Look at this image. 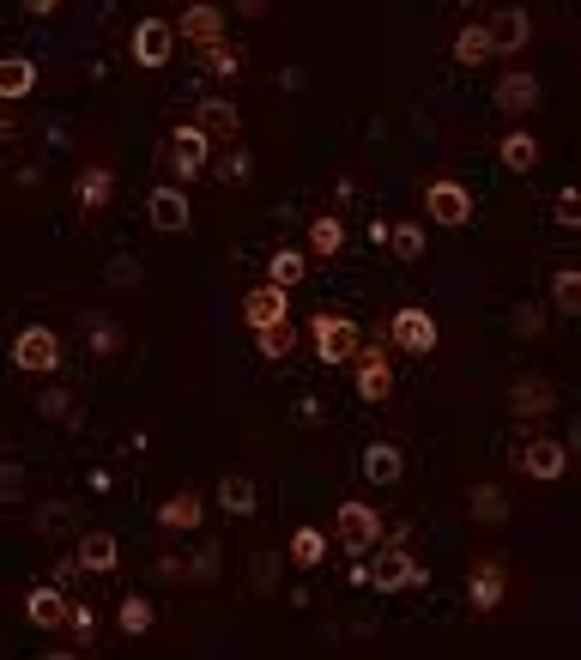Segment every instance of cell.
I'll use <instances>...</instances> for the list:
<instances>
[{"label":"cell","mask_w":581,"mask_h":660,"mask_svg":"<svg viewBox=\"0 0 581 660\" xmlns=\"http://www.w3.org/2000/svg\"><path fill=\"white\" fill-rule=\"evenodd\" d=\"M309 340H315L321 364H352V358L364 352V328H357L352 316H333V309H321V316L309 321Z\"/></svg>","instance_id":"cell-1"},{"label":"cell","mask_w":581,"mask_h":660,"mask_svg":"<svg viewBox=\"0 0 581 660\" xmlns=\"http://www.w3.org/2000/svg\"><path fill=\"white\" fill-rule=\"evenodd\" d=\"M370 588L382 594H412V588H430V569L412 564L406 546H382L376 539V564H370Z\"/></svg>","instance_id":"cell-2"},{"label":"cell","mask_w":581,"mask_h":660,"mask_svg":"<svg viewBox=\"0 0 581 660\" xmlns=\"http://www.w3.org/2000/svg\"><path fill=\"white\" fill-rule=\"evenodd\" d=\"M12 370H24V377H55L61 370V333L43 328V321L19 328V340H12Z\"/></svg>","instance_id":"cell-3"},{"label":"cell","mask_w":581,"mask_h":660,"mask_svg":"<svg viewBox=\"0 0 581 660\" xmlns=\"http://www.w3.org/2000/svg\"><path fill=\"white\" fill-rule=\"evenodd\" d=\"M146 225L164 230V237H183V230L194 225V194L188 183H158L146 194Z\"/></svg>","instance_id":"cell-4"},{"label":"cell","mask_w":581,"mask_h":660,"mask_svg":"<svg viewBox=\"0 0 581 660\" xmlns=\"http://www.w3.org/2000/svg\"><path fill=\"white\" fill-rule=\"evenodd\" d=\"M387 346H394V352H412V358L436 352V316L418 309V303L394 309V316H387Z\"/></svg>","instance_id":"cell-5"},{"label":"cell","mask_w":581,"mask_h":660,"mask_svg":"<svg viewBox=\"0 0 581 660\" xmlns=\"http://www.w3.org/2000/svg\"><path fill=\"white\" fill-rule=\"evenodd\" d=\"M352 370H357V400H364V406H387V400H394V364H387V333H382V346H364V352L352 358Z\"/></svg>","instance_id":"cell-6"},{"label":"cell","mask_w":581,"mask_h":660,"mask_svg":"<svg viewBox=\"0 0 581 660\" xmlns=\"http://www.w3.org/2000/svg\"><path fill=\"white\" fill-rule=\"evenodd\" d=\"M333 539H340V551H352V558H364V551H376L382 539V515L370 509V503H340V522H333Z\"/></svg>","instance_id":"cell-7"},{"label":"cell","mask_w":581,"mask_h":660,"mask_svg":"<svg viewBox=\"0 0 581 660\" xmlns=\"http://www.w3.org/2000/svg\"><path fill=\"white\" fill-rule=\"evenodd\" d=\"M424 218H436V225H448V230L473 225V188L455 183V176H436V183L424 188Z\"/></svg>","instance_id":"cell-8"},{"label":"cell","mask_w":581,"mask_h":660,"mask_svg":"<svg viewBox=\"0 0 581 660\" xmlns=\"http://www.w3.org/2000/svg\"><path fill=\"white\" fill-rule=\"evenodd\" d=\"M127 49H134V61L146 73H158V68H170V49H176V24L170 19H158V12H146V19L134 24V37H127Z\"/></svg>","instance_id":"cell-9"},{"label":"cell","mask_w":581,"mask_h":660,"mask_svg":"<svg viewBox=\"0 0 581 660\" xmlns=\"http://www.w3.org/2000/svg\"><path fill=\"white\" fill-rule=\"evenodd\" d=\"M515 467L527 478H539V485H558L563 473H570V443H558V436H533L527 448H515Z\"/></svg>","instance_id":"cell-10"},{"label":"cell","mask_w":581,"mask_h":660,"mask_svg":"<svg viewBox=\"0 0 581 660\" xmlns=\"http://www.w3.org/2000/svg\"><path fill=\"white\" fill-rule=\"evenodd\" d=\"M485 31H490V55H521V49L533 43V12L497 7V12H485Z\"/></svg>","instance_id":"cell-11"},{"label":"cell","mask_w":581,"mask_h":660,"mask_svg":"<svg viewBox=\"0 0 581 660\" xmlns=\"http://www.w3.org/2000/svg\"><path fill=\"white\" fill-rule=\"evenodd\" d=\"M273 321H291V291L273 279H261L255 291H242V328H273Z\"/></svg>","instance_id":"cell-12"},{"label":"cell","mask_w":581,"mask_h":660,"mask_svg":"<svg viewBox=\"0 0 581 660\" xmlns=\"http://www.w3.org/2000/svg\"><path fill=\"white\" fill-rule=\"evenodd\" d=\"M490 103H497V115H509V122H521L527 110H539V80L527 68H509L497 85H490Z\"/></svg>","instance_id":"cell-13"},{"label":"cell","mask_w":581,"mask_h":660,"mask_svg":"<svg viewBox=\"0 0 581 660\" xmlns=\"http://www.w3.org/2000/svg\"><path fill=\"white\" fill-rule=\"evenodd\" d=\"M364 478L376 491H394L400 478H406V448L387 443V436H376V443H364Z\"/></svg>","instance_id":"cell-14"},{"label":"cell","mask_w":581,"mask_h":660,"mask_svg":"<svg viewBox=\"0 0 581 660\" xmlns=\"http://www.w3.org/2000/svg\"><path fill=\"white\" fill-rule=\"evenodd\" d=\"M68 588H61V581H43V588H31L24 594V618H31L37 630H61L68 625Z\"/></svg>","instance_id":"cell-15"},{"label":"cell","mask_w":581,"mask_h":660,"mask_svg":"<svg viewBox=\"0 0 581 660\" xmlns=\"http://www.w3.org/2000/svg\"><path fill=\"white\" fill-rule=\"evenodd\" d=\"M502 594H509V569H502L497 558L473 569V581H467V606H473L479 618H490V612H497V606H502Z\"/></svg>","instance_id":"cell-16"},{"label":"cell","mask_w":581,"mask_h":660,"mask_svg":"<svg viewBox=\"0 0 581 660\" xmlns=\"http://www.w3.org/2000/svg\"><path fill=\"white\" fill-rule=\"evenodd\" d=\"M539 158H546V152H539V140L527 134V127H509V134L497 140V164H502L509 176H533Z\"/></svg>","instance_id":"cell-17"},{"label":"cell","mask_w":581,"mask_h":660,"mask_svg":"<svg viewBox=\"0 0 581 660\" xmlns=\"http://www.w3.org/2000/svg\"><path fill=\"white\" fill-rule=\"evenodd\" d=\"M73 200H80V213H103V206L115 200V171L110 164H85L80 176H73Z\"/></svg>","instance_id":"cell-18"},{"label":"cell","mask_w":581,"mask_h":660,"mask_svg":"<svg viewBox=\"0 0 581 660\" xmlns=\"http://www.w3.org/2000/svg\"><path fill=\"white\" fill-rule=\"evenodd\" d=\"M200 522H206V497H200V491H176V497L158 503V527H164V534H194Z\"/></svg>","instance_id":"cell-19"},{"label":"cell","mask_w":581,"mask_h":660,"mask_svg":"<svg viewBox=\"0 0 581 660\" xmlns=\"http://www.w3.org/2000/svg\"><path fill=\"white\" fill-rule=\"evenodd\" d=\"M176 37H188L194 49H200V43H218V37H225V12H218L212 0H188V12L176 19Z\"/></svg>","instance_id":"cell-20"},{"label":"cell","mask_w":581,"mask_h":660,"mask_svg":"<svg viewBox=\"0 0 581 660\" xmlns=\"http://www.w3.org/2000/svg\"><path fill=\"white\" fill-rule=\"evenodd\" d=\"M551 406H558V388H551L546 377H521L509 388V412H515V419H546Z\"/></svg>","instance_id":"cell-21"},{"label":"cell","mask_w":581,"mask_h":660,"mask_svg":"<svg viewBox=\"0 0 581 660\" xmlns=\"http://www.w3.org/2000/svg\"><path fill=\"white\" fill-rule=\"evenodd\" d=\"M73 564H80L85 576H110V569L122 564V546H115V534H80V546H73Z\"/></svg>","instance_id":"cell-22"},{"label":"cell","mask_w":581,"mask_h":660,"mask_svg":"<svg viewBox=\"0 0 581 660\" xmlns=\"http://www.w3.org/2000/svg\"><path fill=\"white\" fill-rule=\"evenodd\" d=\"M194 122H200L212 140H237V134H242V115H237V103H230V97H206V103H194Z\"/></svg>","instance_id":"cell-23"},{"label":"cell","mask_w":581,"mask_h":660,"mask_svg":"<svg viewBox=\"0 0 581 660\" xmlns=\"http://www.w3.org/2000/svg\"><path fill=\"white\" fill-rule=\"evenodd\" d=\"M37 92V61L31 55H0V103H19Z\"/></svg>","instance_id":"cell-24"},{"label":"cell","mask_w":581,"mask_h":660,"mask_svg":"<svg viewBox=\"0 0 581 660\" xmlns=\"http://www.w3.org/2000/svg\"><path fill=\"white\" fill-rule=\"evenodd\" d=\"M340 249H345L340 213H315V218H309V261H333Z\"/></svg>","instance_id":"cell-25"},{"label":"cell","mask_w":581,"mask_h":660,"mask_svg":"<svg viewBox=\"0 0 581 660\" xmlns=\"http://www.w3.org/2000/svg\"><path fill=\"white\" fill-rule=\"evenodd\" d=\"M80 333H85V346H92L97 358H115V352H122V328H115V316H103V309H85V316H80Z\"/></svg>","instance_id":"cell-26"},{"label":"cell","mask_w":581,"mask_h":660,"mask_svg":"<svg viewBox=\"0 0 581 660\" xmlns=\"http://www.w3.org/2000/svg\"><path fill=\"white\" fill-rule=\"evenodd\" d=\"M387 249H394V261H424V249H430V237H424L418 218H400V225H387Z\"/></svg>","instance_id":"cell-27"},{"label":"cell","mask_w":581,"mask_h":660,"mask_svg":"<svg viewBox=\"0 0 581 660\" xmlns=\"http://www.w3.org/2000/svg\"><path fill=\"white\" fill-rule=\"evenodd\" d=\"M467 515L479 527H502V522H509V497H502L497 485H473L467 491Z\"/></svg>","instance_id":"cell-28"},{"label":"cell","mask_w":581,"mask_h":660,"mask_svg":"<svg viewBox=\"0 0 581 660\" xmlns=\"http://www.w3.org/2000/svg\"><path fill=\"white\" fill-rule=\"evenodd\" d=\"M194 55H200V68L212 73V80H237V73H242V61H249L237 43H225V37H218V43H200Z\"/></svg>","instance_id":"cell-29"},{"label":"cell","mask_w":581,"mask_h":660,"mask_svg":"<svg viewBox=\"0 0 581 660\" xmlns=\"http://www.w3.org/2000/svg\"><path fill=\"white\" fill-rule=\"evenodd\" d=\"M455 61H460V68H485V61H490L485 19H473V24H460V31H455Z\"/></svg>","instance_id":"cell-30"},{"label":"cell","mask_w":581,"mask_h":660,"mask_svg":"<svg viewBox=\"0 0 581 660\" xmlns=\"http://www.w3.org/2000/svg\"><path fill=\"white\" fill-rule=\"evenodd\" d=\"M303 274H309V249H273V255H267V279L286 285V291H297Z\"/></svg>","instance_id":"cell-31"},{"label":"cell","mask_w":581,"mask_h":660,"mask_svg":"<svg viewBox=\"0 0 581 660\" xmlns=\"http://www.w3.org/2000/svg\"><path fill=\"white\" fill-rule=\"evenodd\" d=\"M218 509L225 515H255V478H242V473L218 478Z\"/></svg>","instance_id":"cell-32"},{"label":"cell","mask_w":581,"mask_h":660,"mask_svg":"<svg viewBox=\"0 0 581 660\" xmlns=\"http://www.w3.org/2000/svg\"><path fill=\"white\" fill-rule=\"evenodd\" d=\"M255 352H261L267 364L291 358V352H297V328H291V321H273V328H255Z\"/></svg>","instance_id":"cell-33"},{"label":"cell","mask_w":581,"mask_h":660,"mask_svg":"<svg viewBox=\"0 0 581 660\" xmlns=\"http://www.w3.org/2000/svg\"><path fill=\"white\" fill-rule=\"evenodd\" d=\"M328 546H333V534H321V527H297V534H291V564L315 569L321 558H328Z\"/></svg>","instance_id":"cell-34"},{"label":"cell","mask_w":581,"mask_h":660,"mask_svg":"<svg viewBox=\"0 0 581 660\" xmlns=\"http://www.w3.org/2000/svg\"><path fill=\"white\" fill-rule=\"evenodd\" d=\"M115 625H122V637H146V630L158 625V606H152L146 594H127L122 612H115Z\"/></svg>","instance_id":"cell-35"},{"label":"cell","mask_w":581,"mask_h":660,"mask_svg":"<svg viewBox=\"0 0 581 660\" xmlns=\"http://www.w3.org/2000/svg\"><path fill=\"white\" fill-rule=\"evenodd\" d=\"M551 303L581 321V267H558V274H551Z\"/></svg>","instance_id":"cell-36"},{"label":"cell","mask_w":581,"mask_h":660,"mask_svg":"<svg viewBox=\"0 0 581 660\" xmlns=\"http://www.w3.org/2000/svg\"><path fill=\"white\" fill-rule=\"evenodd\" d=\"M68 630H73V649L80 654L97 649V612L92 606H68Z\"/></svg>","instance_id":"cell-37"},{"label":"cell","mask_w":581,"mask_h":660,"mask_svg":"<svg viewBox=\"0 0 581 660\" xmlns=\"http://www.w3.org/2000/svg\"><path fill=\"white\" fill-rule=\"evenodd\" d=\"M170 146H176V152H194V158H206V164H212V134H206L200 122L170 127Z\"/></svg>","instance_id":"cell-38"},{"label":"cell","mask_w":581,"mask_h":660,"mask_svg":"<svg viewBox=\"0 0 581 660\" xmlns=\"http://www.w3.org/2000/svg\"><path fill=\"white\" fill-rule=\"evenodd\" d=\"M212 171H218V183H230V188H237V183H249V176H255V158H249V146H230L225 158L212 164Z\"/></svg>","instance_id":"cell-39"},{"label":"cell","mask_w":581,"mask_h":660,"mask_svg":"<svg viewBox=\"0 0 581 660\" xmlns=\"http://www.w3.org/2000/svg\"><path fill=\"white\" fill-rule=\"evenodd\" d=\"M37 419L80 424V406H73V394H61V388H43V394H37Z\"/></svg>","instance_id":"cell-40"},{"label":"cell","mask_w":581,"mask_h":660,"mask_svg":"<svg viewBox=\"0 0 581 660\" xmlns=\"http://www.w3.org/2000/svg\"><path fill=\"white\" fill-rule=\"evenodd\" d=\"M164 171H170V183H194V176H206L212 164H206V158H194V152L164 146Z\"/></svg>","instance_id":"cell-41"},{"label":"cell","mask_w":581,"mask_h":660,"mask_svg":"<svg viewBox=\"0 0 581 660\" xmlns=\"http://www.w3.org/2000/svg\"><path fill=\"white\" fill-rule=\"evenodd\" d=\"M563 230H581V188H558V206H551Z\"/></svg>","instance_id":"cell-42"},{"label":"cell","mask_w":581,"mask_h":660,"mask_svg":"<svg viewBox=\"0 0 581 660\" xmlns=\"http://www.w3.org/2000/svg\"><path fill=\"white\" fill-rule=\"evenodd\" d=\"M509 328L521 333V340H539V333H546V309L521 303V309H515V316H509Z\"/></svg>","instance_id":"cell-43"},{"label":"cell","mask_w":581,"mask_h":660,"mask_svg":"<svg viewBox=\"0 0 581 660\" xmlns=\"http://www.w3.org/2000/svg\"><path fill=\"white\" fill-rule=\"evenodd\" d=\"M24 497V467L19 461H0V503H19Z\"/></svg>","instance_id":"cell-44"},{"label":"cell","mask_w":581,"mask_h":660,"mask_svg":"<svg viewBox=\"0 0 581 660\" xmlns=\"http://www.w3.org/2000/svg\"><path fill=\"white\" fill-rule=\"evenodd\" d=\"M103 279H110V285H139V279H146V267H139L134 255H115V261H110V274H103Z\"/></svg>","instance_id":"cell-45"},{"label":"cell","mask_w":581,"mask_h":660,"mask_svg":"<svg viewBox=\"0 0 581 660\" xmlns=\"http://www.w3.org/2000/svg\"><path fill=\"white\" fill-rule=\"evenodd\" d=\"M273 581H279V551H261V558H255V588L273 594Z\"/></svg>","instance_id":"cell-46"},{"label":"cell","mask_w":581,"mask_h":660,"mask_svg":"<svg viewBox=\"0 0 581 660\" xmlns=\"http://www.w3.org/2000/svg\"><path fill=\"white\" fill-rule=\"evenodd\" d=\"M218 576V546H200V558H194V581H212Z\"/></svg>","instance_id":"cell-47"},{"label":"cell","mask_w":581,"mask_h":660,"mask_svg":"<svg viewBox=\"0 0 581 660\" xmlns=\"http://www.w3.org/2000/svg\"><path fill=\"white\" fill-rule=\"evenodd\" d=\"M68 522H73V515L61 509V503H55V509H43V515H37V527H43V534H68Z\"/></svg>","instance_id":"cell-48"},{"label":"cell","mask_w":581,"mask_h":660,"mask_svg":"<svg viewBox=\"0 0 581 660\" xmlns=\"http://www.w3.org/2000/svg\"><path fill=\"white\" fill-rule=\"evenodd\" d=\"M267 7H273V0H237L242 19H267Z\"/></svg>","instance_id":"cell-49"},{"label":"cell","mask_w":581,"mask_h":660,"mask_svg":"<svg viewBox=\"0 0 581 660\" xmlns=\"http://www.w3.org/2000/svg\"><path fill=\"white\" fill-rule=\"evenodd\" d=\"M24 12H31V19H49V12H61V0H24Z\"/></svg>","instance_id":"cell-50"}]
</instances>
